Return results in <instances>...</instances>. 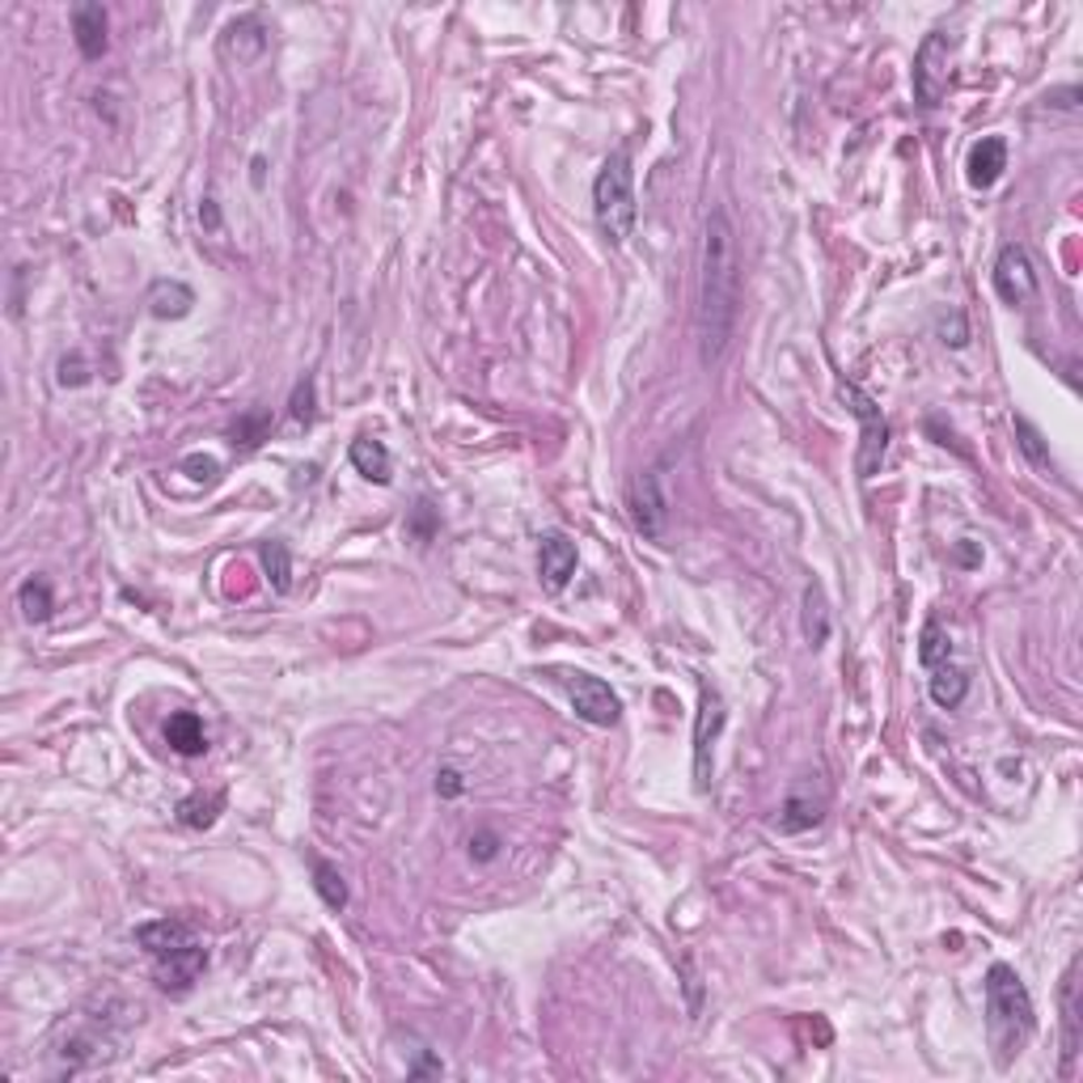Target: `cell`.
<instances>
[{"label":"cell","mask_w":1083,"mask_h":1083,"mask_svg":"<svg viewBox=\"0 0 1083 1083\" xmlns=\"http://www.w3.org/2000/svg\"><path fill=\"white\" fill-rule=\"evenodd\" d=\"M741 318V242L728 208H711L699 258V361L707 368L728 356Z\"/></svg>","instance_id":"1"},{"label":"cell","mask_w":1083,"mask_h":1083,"mask_svg":"<svg viewBox=\"0 0 1083 1083\" xmlns=\"http://www.w3.org/2000/svg\"><path fill=\"white\" fill-rule=\"evenodd\" d=\"M136 944L149 953L161 991H174V995L191 991L195 977L204 974V965H208L204 939H199L191 923H183V918H157V923L136 927Z\"/></svg>","instance_id":"2"},{"label":"cell","mask_w":1083,"mask_h":1083,"mask_svg":"<svg viewBox=\"0 0 1083 1083\" xmlns=\"http://www.w3.org/2000/svg\"><path fill=\"white\" fill-rule=\"evenodd\" d=\"M986 1016H991V1037L1003 1050V1062L1020 1054V1045L1033 1037V1028H1037V1012H1033L1028 986L1003 961L991 965V974H986Z\"/></svg>","instance_id":"3"},{"label":"cell","mask_w":1083,"mask_h":1083,"mask_svg":"<svg viewBox=\"0 0 1083 1083\" xmlns=\"http://www.w3.org/2000/svg\"><path fill=\"white\" fill-rule=\"evenodd\" d=\"M593 216L597 229L610 246H622L636 234L639 220V199H636V170H631V152L618 149L606 157V166L593 178Z\"/></svg>","instance_id":"4"},{"label":"cell","mask_w":1083,"mask_h":1083,"mask_svg":"<svg viewBox=\"0 0 1083 1083\" xmlns=\"http://www.w3.org/2000/svg\"><path fill=\"white\" fill-rule=\"evenodd\" d=\"M843 398H847L850 415L859 420V457H855V470H859V479H872L880 470V462H885V453H889V420L880 415V406L872 403L859 385L843 382Z\"/></svg>","instance_id":"5"},{"label":"cell","mask_w":1083,"mask_h":1083,"mask_svg":"<svg viewBox=\"0 0 1083 1083\" xmlns=\"http://www.w3.org/2000/svg\"><path fill=\"white\" fill-rule=\"evenodd\" d=\"M627 509H631V521L643 538L660 542L664 530H669V483H664V466H648L636 474L631 483V495H627Z\"/></svg>","instance_id":"6"},{"label":"cell","mask_w":1083,"mask_h":1083,"mask_svg":"<svg viewBox=\"0 0 1083 1083\" xmlns=\"http://www.w3.org/2000/svg\"><path fill=\"white\" fill-rule=\"evenodd\" d=\"M559 686L568 690V699H572V711L584 723L610 728V723H618V716H622V702H618V695L601 678H593V673L568 669V673H559Z\"/></svg>","instance_id":"7"},{"label":"cell","mask_w":1083,"mask_h":1083,"mask_svg":"<svg viewBox=\"0 0 1083 1083\" xmlns=\"http://www.w3.org/2000/svg\"><path fill=\"white\" fill-rule=\"evenodd\" d=\"M723 723H728V711H723V699L702 686V702L699 716H695V787L707 791L711 787V770H716V741H720Z\"/></svg>","instance_id":"8"},{"label":"cell","mask_w":1083,"mask_h":1083,"mask_svg":"<svg viewBox=\"0 0 1083 1083\" xmlns=\"http://www.w3.org/2000/svg\"><path fill=\"white\" fill-rule=\"evenodd\" d=\"M948 51H953V43L939 30L927 35L923 47L914 51V98L923 107H939V98L948 89Z\"/></svg>","instance_id":"9"},{"label":"cell","mask_w":1083,"mask_h":1083,"mask_svg":"<svg viewBox=\"0 0 1083 1083\" xmlns=\"http://www.w3.org/2000/svg\"><path fill=\"white\" fill-rule=\"evenodd\" d=\"M995 293L1007 305H1024V301L1037 293V272H1033V258L1024 246H1003L995 258Z\"/></svg>","instance_id":"10"},{"label":"cell","mask_w":1083,"mask_h":1083,"mask_svg":"<svg viewBox=\"0 0 1083 1083\" xmlns=\"http://www.w3.org/2000/svg\"><path fill=\"white\" fill-rule=\"evenodd\" d=\"M1059 1007H1062V1080H1071L1075 1075V1059H1080V956H1071V965L1062 974Z\"/></svg>","instance_id":"11"},{"label":"cell","mask_w":1083,"mask_h":1083,"mask_svg":"<svg viewBox=\"0 0 1083 1083\" xmlns=\"http://www.w3.org/2000/svg\"><path fill=\"white\" fill-rule=\"evenodd\" d=\"M575 563H580V554H575V542L568 533H547L538 542V572H542V584L551 593L568 589V580L575 575Z\"/></svg>","instance_id":"12"},{"label":"cell","mask_w":1083,"mask_h":1083,"mask_svg":"<svg viewBox=\"0 0 1083 1083\" xmlns=\"http://www.w3.org/2000/svg\"><path fill=\"white\" fill-rule=\"evenodd\" d=\"M263 51H267V26L258 22L255 13H246V18H237V22L225 26V35H220V56H225V60L250 65V60H258Z\"/></svg>","instance_id":"13"},{"label":"cell","mask_w":1083,"mask_h":1083,"mask_svg":"<svg viewBox=\"0 0 1083 1083\" xmlns=\"http://www.w3.org/2000/svg\"><path fill=\"white\" fill-rule=\"evenodd\" d=\"M107 30H110V18L102 4L89 0V4H77V9H72V39H77V51H81L86 60H102V56H107V47H110Z\"/></svg>","instance_id":"14"},{"label":"cell","mask_w":1083,"mask_h":1083,"mask_svg":"<svg viewBox=\"0 0 1083 1083\" xmlns=\"http://www.w3.org/2000/svg\"><path fill=\"white\" fill-rule=\"evenodd\" d=\"M965 170H969V187H977V191L995 187L998 178H1003V170H1007V140L1003 136H982L974 149H969Z\"/></svg>","instance_id":"15"},{"label":"cell","mask_w":1083,"mask_h":1083,"mask_svg":"<svg viewBox=\"0 0 1083 1083\" xmlns=\"http://www.w3.org/2000/svg\"><path fill=\"white\" fill-rule=\"evenodd\" d=\"M145 305H149L152 318L178 322V318H187V314H191L195 293L183 284V279H157V284L149 288V297H145Z\"/></svg>","instance_id":"16"},{"label":"cell","mask_w":1083,"mask_h":1083,"mask_svg":"<svg viewBox=\"0 0 1083 1083\" xmlns=\"http://www.w3.org/2000/svg\"><path fill=\"white\" fill-rule=\"evenodd\" d=\"M821 817H826V796H813V791H808V779H805V784L791 787L784 813H779V826H784L787 834H800V829L817 826Z\"/></svg>","instance_id":"17"},{"label":"cell","mask_w":1083,"mask_h":1083,"mask_svg":"<svg viewBox=\"0 0 1083 1083\" xmlns=\"http://www.w3.org/2000/svg\"><path fill=\"white\" fill-rule=\"evenodd\" d=\"M166 741H170V749L174 754H183V758L208 754V732H204V720H199L195 711H174L170 720H166Z\"/></svg>","instance_id":"18"},{"label":"cell","mask_w":1083,"mask_h":1083,"mask_svg":"<svg viewBox=\"0 0 1083 1083\" xmlns=\"http://www.w3.org/2000/svg\"><path fill=\"white\" fill-rule=\"evenodd\" d=\"M347 457H352V466L361 470L368 483H382V488H385V483L394 479V462H390V449H385L382 441H373V436H356Z\"/></svg>","instance_id":"19"},{"label":"cell","mask_w":1083,"mask_h":1083,"mask_svg":"<svg viewBox=\"0 0 1083 1083\" xmlns=\"http://www.w3.org/2000/svg\"><path fill=\"white\" fill-rule=\"evenodd\" d=\"M965 695H969V673L965 669H956V664H935L932 669V702L935 707H944V711H953V707H961L965 702Z\"/></svg>","instance_id":"20"},{"label":"cell","mask_w":1083,"mask_h":1083,"mask_svg":"<svg viewBox=\"0 0 1083 1083\" xmlns=\"http://www.w3.org/2000/svg\"><path fill=\"white\" fill-rule=\"evenodd\" d=\"M18 606H22V614L30 618V622H47V618L56 614L51 584H47L43 575H30L22 589H18Z\"/></svg>","instance_id":"21"},{"label":"cell","mask_w":1083,"mask_h":1083,"mask_svg":"<svg viewBox=\"0 0 1083 1083\" xmlns=\"http://www.w3.org/2000/svg\"><path fill=\"white\" fill-rule=\"evenodd\" d=\"M805 639L808 648H821L829 639V610H826V593L817 584L805 589Z\"/></svg>","instance_id":"22"},{"label":"cell","mask_w":1083,"mask_h":1083,"mask_svg":"<svg viewBox=\"0 0 1083 1083\" xmlns=\"http://www.w3.org/2000/svg\"><path fill=\"white\" fill-rule=\"evenodd\" d=\"M220 808H225V796L220 791H208V796H187L183 805H178V821L191 829H208L220 817Z\"/></svg>","instance_id":"23"},{"label":"cell","mask_w":1083,"mask_h":1083,"mask_svg":"<svg viewBox=\"0 0 1083 1083\" xmlns=\"http://www.w3.org/2000/svg\"><path fill=\"white\" fill-rule=\"evenodd\" d=\"M258 559H263V572H267V580H272V589L284 593V589L293 584V554H288V547H284V542H267V547L258 551Z\"/></svg>","instance_id":"24"},{"label":"cell","mask_w":1083,"mask_h":1083,"mask_svg":"<svg viewBox=\"0 0 1083 1083\" xmlns=\"http://www.w3.org/2000/svg\"><path fill=\"white\" fill-rule=\"evenodd\" d=\"M314 889H318V897L331 906V910H343V906H347V885H343L339 868L326 864V859H314Z\"/></svg>","instance_id":"25"},{"label":"cell","mask_w":1083,"mask_h":1083,"mask_svg":"<svg viewBox=\"0 0 1083 1083\" xmlns=\"http://www.w3.org/2000/svg\"><path fill=\"white\" fill-rule=\"evenodd\" d=\"M948 657H953V639H948V631H944L939 622H927L923 636H918V660H923L927 669H935V664H944Z\"/></svg>","instance_id":"26"},{"label":"cell","mask_w":1083,"mask_h":1083,"mask_svg":"<svg viewBox=\"0 0 1083 1083\" xmlns=\"http://www.w3.org/2000/svg\"><path fill=\"white\" fill-rule=\"evenodd\" d=\"M1016 436H1020V449H1024V457L1033 462L1037 470H1050V449H1045V441H1041V432L1028 420H1016Z\"/></svg>","instance_id":"27"},{"label":"cell","mask_w":1083,"mask_h":1083,"mask_svg":"<svg viewBox=\"0 0 1083 1083\" xmlns=\"http://www.w3.org/2000/svg\"><path fill=\"white\" fill-rule=\"evenodd\" d=\"M314 382L305 377V382H297V390H293V420L297 424H314Z\"/></svg>","instance_id":"28"},{"label":"cell","mask_w":1083,"mask_h":1083,"mask_svg":"<svg viewBox=\"0 0 1083 1083\" xmlns=\"http://www.w3.org/2000/svg\"><path fill=\"white\" fill-rule=\"evenodd\" d=\"M436 791H441L445 800H457V796L466 791V775H462L457 766H441V770H436Z\"/></svg>","instance_id":"29"},{"label":"cell","mask_w":1083,"mask_h":1083,"mask_svg":"<svg viewBox=\"0 0 1083 1083\" xmlns=\"http://www.w3.org/2000/svg\"><path fill=\"white\" fill-rule=\"evenodd\" d=\"M500 855V834H491V829H479L474 838H470V859H479V864H491Z\"/></svg>","instance_id":"30"},{"label":"cell","mask_w":1083,"mask_h":1083,"mask_svg":"<svg viewBox=\"0 0 1083 1083\" xmlns=\"http://www.w3.org/2000/svg\"><path fill=\"white\" fill-rule=\"evenodd\" d=\"M89 382V364L81 356H65L60 361V385H86Z\"/></svg>","instance_id":"31"},{"label":"cell","mask_w":1083,"mask_h":1083,"mask_svg":"<svg viewBox=\"0 0 1083 1083\" xmlns=\"http://www.w3.org/2000/svg\"><path fill=\"white\" fill-rule=\"evenodd\" d=\"M263 424H267L263 415H250V420H242V424L234 427V436L242 441V445H258V432H263ZM237 441H234V445H237Z\"/></svg>","instance_id":"32"},{"label":"cell","mask_w":1083,"mask_h":1083,"mask_svg":"<svg viewBox=\"0 0 1083 1083\" xmlns=\"http://www.w3.org/2000/svg\"><path fill=\"white\" fill-rule=\"evenodd\" d=\"M1045 102H1054V107H1062V110H1075L1080 107V86L1054 89V93H1045Z\"/></svg>","instance_id":"33"},{"label":"cell","mask_w":1083,"mask_h":1083,"mask_svg":"<svg viewBox=\"0 0 1083 1083\" xmlns=\"http://www.w3.org/2000/svg\"><path fill=\"white\" fill-rule=\"evenodd\" d=\"M415 533H420V538H427V533H432V504H427V500H420V512H415Z\"/></svg>","instance_id":"34"},{"label":"cell","mask_w":1083,"mask_h":1083,"mask_svg":"<svg viewBox=\"0 0 1083 1083\" xmlns=\"http://www.w3.org/2000/svg\"><path fill=\"white\" fill-rule=\"evenodd\" d=\"M187 470H204L199 479H216V462H213V457H187Z\"/></svg>","instance_id":"35"},{"label":"cell","mask_w":1083,"mask_h":1083,"mask_svg":"<svg viewBox=\"0 0 1083 1083\" xmlns=\"http://www.w3.org/2000/svg\"><path fill=\"white\" fill-rule=\"evenodd\" d=\"M441 1071H445V1066H441L436 1059H427V1062H420V1066H415V1075H441Z\"/></svg>","instance_id":"36"},{"label":"cell","mask_w":1083,"mask_h":1083,"mask_svg":"<svg viewBox=\"0 0 1083 1083\" xmlns=\"http://www.w3.org/2000/svg\"><path fill=\"white\" fill-rule=\"evenodd\" d=\"M199 216H204V220H208V225H213V229H216V225H220V216H216L213 199H208V204H204V208H199Z\"/></svg>","instance_id":"37"}]
</instances>
